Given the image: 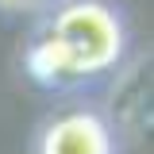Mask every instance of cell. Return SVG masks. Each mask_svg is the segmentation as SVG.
I'll return each mask as SVG.
<instances>
[{
  "mask_svg": "<svg viewBox=\"0 0 154 154\" xmlns=\"http://www.w3.org/2000/svg\"><path fill=\"white\" fill-rule=\"evenodd\" d=\"M38 23L58 38L73 89L116 73L127 58V23L108 0H58Z\"/></svg>",
  "mask_w": 154,
  "mask_h": 154,
  "instance_id": "6da1fadb",
  "label": "cell"
},
{
  "mask_svg": "<svg viewBox=\"0 0 154 154\" xmlns=\"http://www.w3.org/2000/svg\"><path fill=\"white\" fill-rule=\"evenodd\" d=\"M35 154H119V135L104 108L73 104L42 123Z\"/></svg>",
  "mask_w": 154,
  "mask_h": 154,
  "instance_id": "7a4b0ae2",
  "label": "cell"
},
{
  "mask_svg": "<svg viewBox=\"0 0 154 154\" xmlns=\"http://www.w3.org/2000/svg\"><path fill=\"white\" fill-rule=\"evenodd\" d=\"M23 73L35 81L38 89H54V93H69L73 89V77H69V62L62 54L58 38L38 23L27 46H23Z\"/></svg>",
  "mask_w": 154,
  "mask_h": 154,
  "instance_id": "277c9868",
  "label": "cell"
},
{
  "mask_svg": "<svg viewBox=\"0 0 154 154\" xmlns=\"http://www.w3.org/2000/svg\"><path fill=\"white\" fill-rule=\"evenodd\" d=\"M54 0H0V12L8 16H23V12H46Z\"/></svg>",
  "mask_w": 154,
  "mask_h": 154,
  "instance_id": "5b68a950",
  "label": "cell"
},
{
  "mask_svg": "<svg viewBox=\"0 0 154 154\" xmlns=\"http://www.w3.org/2000/svg\"><path fill=\"white\" fill-rule=\"evenodd\" d=\"M108 119H112L116 135L127 139H143L150 131V50L139 54L135 62L119 66L112 93H108Z\"/></svg>",
  "mask_w": 154,
  "mask_h": 154,
  "instance_id": "3957f363",
  "label": "cell"
}]
</instances>
